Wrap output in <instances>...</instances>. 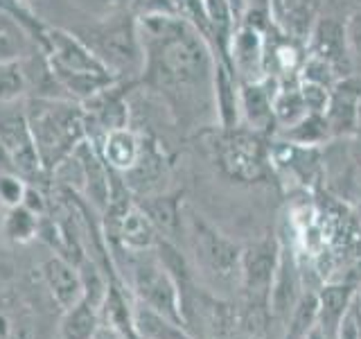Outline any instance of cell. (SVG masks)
Instances as JSON below:
<instances>
[{
	"label": "cell",
	"instance_id": "cell-1",
	"mask_svg": "<svg viewBox=\"0 0 361 339\" xmlns=\"http://www.w3.org/2000/svg\"><path fill=\"white\" fill-rule=\"evenodd\" d=\"M145 54L142 82L163 93L172 111H190L197 97L212 102L214 50L210 41L176 14H140Z\"/></svg>",
	"mask_w": 361,
	"mask_h": 339
},
{
	"label": "cell",
	"instance_id": "cell-2",
	"mask_svg": "<svg viewBox=\"0 0 361 339\" xmlns=\"http://www.w3.org/2000/svg\"><path fill=\"white\" fill-rule=\"evenodd\" d=\"M25 118L32 129L37 152L45 172L52 177L54 167L88 138V120L82 102L71 97H39L25 102Z\"/></svg>",
	"mask_w": 361,
	"mask_h": 339
},
{
	"label": "cell",
	"instance_id": "cell-3",
	"mask_svg": "<svg viewBox=\"0 0 361 339\" xmlns=\"http://www.w3.org/2000/svg\"><path fill=\"white\" fill-rule=\"evenodd\" d=\"M185 233L192 244L197 269L212 287L240 285L242 246L228 240L219 229L199 215L197 210H185Z\"/></svg>",
	"mask_w": 361,
	"mask_h": 339
},
{
	"label": "cell",
	"instance_id": "cell-4",
	"mask_svg": "<svg viewBox=\"0 0 361 339\" xmlns=\"http://www.w3.org/2000/svg\"><path fill=\"white\" fill-rule=\"evenodd\" d=\"M82 37L109 71L118 79H131L142 75L145 54L138 32V18L131 14H116L106 20L86 28L77 34Z\"/></svg>",
	"mask_w": 361,
	"mask_h": 339
},
{
	"label": "cell",
	"instance_id": "cell-5",
	"mask_svg": "<svg viewBox=\"0 0 361 339\" xmlns=\"http://www.w3.org/2000/svg\"><path fill=\"white\" fill-rule=\"evenodd\" d=\"M212 150L219 167L231 179L253 184L262 181L269 172L271 150L267 147L264 133L251 131L246 127L237 129H219L212 136Z\"/></svg>",
	"mask_w": 361,
	"mask_h": 339
},
{
	"label": "cell",
	"instance_id": "cell-6",
	"mask_svg": "<svg viewBox=\"0 0 361 339\" xmlns=\"http://www.w3.org/2000/svg\"><path fill=\"white\" fill-rule=\"evenodd\" d=\"M0 152L7 158L14 172H18L27 184L41 186L50 174L45 172L41 156L37 152L32 129L23 111H0Z\"/></svg>",
	"mask_w": 361,
	"mask_h": 339
},
{
	"label": "cell",
	"instance_id": "cell-7",
	"mask_svg": "<svg viewBox=\"0 0 361 339\" xmlns=\"http://www.w3.org/2000/svg\"><path fill=\"white\" fill-rule=\"evenodd\" d=\"M280 258V240L276 235H269L264 240H257L242 249L240 265V285L246 292L253 308L269 312V292L276 276Z\"/></svg>",
	"mask_w": 361,
	"mask_h": 339
},
{
	"label": "cell",
	"instance_id": "cell-8",
	"mask_svg": "<svg viewBox=\"0 0 361 339\" xmlns=\"http://www.w3.org/2000/svg\"><path fill=\"white\" fill-rule=\"evenodd\" d=\"M305 52L327 61L341 79L353 75V64H350L345 41V25L341 16L321 14L316 18L307 39H305Z\"/></svg>",
	"mask_w": 361,
	"mask_h": 339
},
{
	"label": "cell",
	"instance_id": "cell-9",
	"mask_svg": "<svg viewBox=\"0 0 361 339\" xmlns=\"http://www.w3.org/2000/svg\"><path fill=\"white\" fill-rule=\"evenodd\" d=\"M228 61L240 82L267 79V32L237 23L228 41Z\"/></svg>",
	"mask_w": 361,
	"mask_h": 339
},
{
	"label": "cell",
	"instance_id": "cell-10",
	"mask_svg": "<svg viewBox=\"0 0 361 339\" xmlns=\"http://www.w3.org/2000/svg\"><path fill=\"white\" fill-rule=\"evenodd\" d=\"M212 113L219 129L242 127V82L226 56H214Z\"/></svg>",
	"mask_w": 361,
	"mask_h": 339
},
{
	"label": "cell",
	"instance_id": "cell-11",
	"mask_svg": "<svg viewBox=\"0 0 361 339\" xmlns=\"http://www.w3.org/2000/svg\"><path fill=\"white\" fill-rule=\"evenodd\" d=\"M361 100V79L350 75L338 79L330 93L325 120L330 124L332 138H353L357 133V113Z\"/></svg>",
	"mask_w": 361,
	"mask_h": 339
},
{
	"label": "cell",
	"instance_id": "cell-12",
	"mask_svg": "<svg viewBox=\"0 0 361 339\" xmlns=\"http://www.w3.org/2000/svg\"><path fill=\"white\" fill-rule=\"evenodd\" d=\"M122 179L127 181V186L135 199L163 192L161 181L167 179V161H165V152L161 150L156 138L142 133V152L138 163L129 172H124Z\"/></svg>",
	"mask_w": 361,
	"mask_h": 339
},
{
	"label": "cell",
	"instance_id": "cell-13",
	"mask_svg": "<svg viewBox=\"0 0 361 339\" xmlns=\"http://www.w3.org/2000/svg\"><path fill=\"white\" fill-rule=\"evenodd\" d=\"M73 154L77 156V161L82 163V170H84V192H82V197L102 215L109 206L111 167L104 163V158H102L97 145L90 138H84L82 143H79Z\"/></svg>",
	"mask_w": 361,
	"mask_h": 339
},
{
	"label": "cell",
	"instance_id": "cell-14",
	"mask_svg": "<svg viewBox=\"0 0 361 339\" xmlns=\"http://www.w3.org/2000/svg\"><path fill=\"white\" fill-rule=\"evenodd\" d=\"M300 282H298V269L296 260H293L291 251H287V246L280 242V258L276 267V276L271 282L269 292V316L276 321L287 323L291 316L293 308L300 299Z\"/></svg>",
	"mask_w": 361,
	"mask_h": 339
},
{
	"label": "cell",
	"instance_id": "cell-15",
	"mask_svg": "<svg viewBox=\"0 0 361 339\" xmlns=\"http://www.w3.org/2000/svg\"><path fill=\"white\" fill-rule=\"evenodd\" d=\"M135 203L147 213L156 231L163 240L176 242L180 233H185V210H183V190L174 192H156L135 199Z\"/></svg>",
	"mask_w": 361,
	"mask_h": 339
},
{
	"label": "cell",
	"instance_id": "cell-16",
	"mask_svg": "<svg viewBox=\"0 0 361 339\" xmlns=\"http://www.w3.org/2000/svg\"><path fill=\"white\" fill-rule=\"evenodd\" d=\"M161 240H163L161 233L156 231V226L147 218V213L138 203H133L120 220L118 231L113 233L111 240H106V246H109V251L122 249V251L142 254V251H154L156 244Z\"/></svg>",
	"mask_w": 361,
	"mask_h": 339
},
{
	"label": "cell",
	"instance_id": "cell-17",
	"mask_svg": "<svg viewBox=\"0 0 361 339\" xmlns=\"http://www.w3.org/2000/svg\"><path fill=\"white\" fill-rule=\"evenodd\" d=\"M43 282L48 287L52 301L59 305V310H68L84 299L82 278H79V269L68 258L54 254L43 263L41 267Z\"/></svg>",
	"mask_w": 361,
	"mask_h": 339
},
{
	"label": "cell",
	"instance_id": "cell-18",
	"mask_svg": "<svg viewBox=\"0 0 361 339\" xmlns=\"http://www.w3.org/2000/svg\"><path fill=\"white\" fill-rule=\"evenodd\" d=\"M278 82L262 79V82H242V127L271 133L276 127L274 118V90Z\"/></svg>",
	"mask_w": 361,
	"mask_h": 339
},
{
	"label": "cell",
	"instance_id": "cell-19",
	"mask_svg": "<svg viewBox=\"0 0 361 339\" xmlns=\"http://www.w3.org/2000/svg\"><path fill=\"white\" fill-rule=\"evenodd\" d=\"M104 158V163L116 170V172L124 174L138 163L140 152H142V133L135 131L133 127H118L106 133H102L99 138H90Z\"/></svg>",
	"mask_w": 361,
	"mask_h": 339
},
{
	"label": "cell",
	"instance_id": "cell-20",
	"mask_svg": "<svg viewBox=\"0 0 361 339\" xmlns=\"http://www.w3.org/2000/svg\"><path fill=\"white\" fill-rule=\"evenodd\" d=\"M355 287L353 285H325L316 299H319V328L323 331L325 339H334L336 328L341 323L343 314L348 310L350 301H353Z\"/></svg>",
	"mask_w": 361,
	"mask_h": 339
},
{
	"label": "cell",
	"instance_id": "cell-21",
	"mask_svg": "<svg viewBox=\"0 0 361 339\" xmlns=\"http://www.w3.org/2000/svg\"><path fill=\"white\" fill-rule=\"evenodd\" d=\"M278 133L285 143L305 147V150H314V147H321L332 141L330 124H327L323 113H307V116L300 118L296 124L280 129Z\"/></svg>",
	"mask_w": 361,
	"mask_h": 339
},
{
	"label": "cell",
	"instance_id": "cell-22",
	"mask_svg": "<svg viewBox=\"0 0 361 339\" xmlns=\"http://www.w3.org/2000/svg\"><path fill=\"white\" fill-rule=\"evenodd\" d=\"M102 326L99 310L82 299L73 308L63 310L59 321V339H93Z\"/></svg>",
	"mask_w": 361,
	"mask_h": 339
},
{
	"label": "cell",
	"instance_id": "cell-23",
	"mask_svg": "<svg viewBox=\"0 0 361 339\" xmlns=\"http://www.w3.org/2000/svg\"><path fill=\"white\" fill-rule=\"evenodd\" d=\"M307 116V107H305L298 82H285L278 84L274 90V118L276 127L285 129L296 124L300 118Z\"/></svg>",
	"mask_w": 361,
	"mask_h": 339
},
{
	"label": "cell",
	"instance_id": "cell-24",
	"mask_svg": "<svg viewBox=\"0 0 361 339\" xmlns=\"http://www.w3.org/2000/svg\"><path fill=\"white\" fill-rule=\"evenodd\" d=\"M39 226H41L39 215H34L25 206H14L7 208L5 213L3 233L14 244H30L32 240H39Z\"/></svg>",
	"mask_w": 361,
	"mask_h": 339
},
{
	"label": "cell",
	"instance_id": "cell-25",
	"mask_svg": "<svg viewBox=\"0 0 361 339\" xmlns=\"http://www.w3.org/2000/svg\"><path fill=\"white\" fill-rule=\"evenodd\" d=\"M287 331L282 339H307L310 333L319 326V299L316 294H300V299L287 319Z\"/></svg>",
	"mask_w": 361,
	"mask_h": 339
},
{
	"label": "cell",
	"instance_id": "cell-26",
	"mask_svg": "<svg viewBox=\"0 0 361 339\" xmlns=\"http://www.w3.org/2000/svg\"><path fill=\"white\" fill-rule=\"evenodd\" d=\"M79 269V278H82V287H84V299L93 305V308H102L106 301V294L111 287V276L102 269L95 260H90L88 256L82 258L77 263Z\"/></svg>",
	"mask_w": 361,
	"mask_h": 339
},
{
	"label": "cell",
	"instance_id": "cell-27",
	"mask_svg": "<svg viewBox=\"0 0 361 339\" xmlns=\"http://www.w3.org/2000/svg\"><path fill=\"white\" fill-rule=\"evenodd\" d=\"M30 93L23 59L0 61V105H14Z\"/></svg>",
	"mask_w": 361,
	"mask_h": 339
},
{
	"label": "cell",
	"instance_id": "cell-28",
	"mask_svg": "<svg viewBox=\"0 0 361 339\" xmlns=\"http://www.w3.org/2000/svg\"><path fill=\"white\" fill-rule=\"evenodd\" d=\"M0 339H34V321L27 310L0 308Z\"/></svg>",
	"mask_w": 361,
	"mask_h": 339
},
{
	"label": "cell",
	"instance_id": "cell-29",
	"mask_svg": "<svg viewBox=\"0 0 361 339\" xmlns=\"http://www.w3.org/2000/svg\"><path fill=\"white\" fill-rule=\"evenodd\" d=\"M345 25V41L350 52V64H353V75L361 79V5L355 7L343 18Z\"/></svg>",
	"mask_w": 361,
	"mask_h": 339
},
{
	"label": "cell",
	"instance_id": "cell-30",
	"mask_svg": "<svg viewBox=\"0 0 361 339\" xmlns=\"http://www.w3.org/2000/svg\"><path fill=\"white\" fill-rule=\"evenodd\" d=\"M27 190V179H23L14 170H0V203L5 208H14L23 203Z\"/></svg>",
	"mask_w": 361,
	"mask_h": 339
},
{
	"label": "cell",
	"instance_id": "cell-31",
	"mask_svg": "<svg viewBox=\"0 0 361 339\" xmlns=\"http://www.w3.org/2000/svg\"><path fill=\"white\" fill-rule=\"evenodd\" d=\"M30 37L23 30H0V61L23 59L27 54Z\"/></svg>",
	"mask_w": 361,
	"mask_h": 339
},
{
	"label": "cell",
	"instance_id": "cell-32",
	"mask_svg": "<svg viewBox=\"0 0 361 339\" xmlns=\"http://www.w3.org/2000/svg\"><path fill=\"white\" fill-rule=\"evenodd\" d=\"M300 88V95L305 107H307V113H323L325 116V109L330 105V88L319 86V84H312V82H298Z\"/></svg>",
	"mask_w": 361,
	"mask_h": 339
},
{
	"label": "cell",
	"instance_id": "cell-33",
	"mask_svg": "<svg viewBox=\"0 0 361 339\" xmlns=\"http://www.w3.org/2000/svg\"><path fill=\"white\" fill-rule=\"evenodd\" d=\"M20 206H25V208L32 210L34 215H39V218H45V215H48V195H45L41 186H37V184H27L25 197H23V203H20Z\"/></svg>",
	"mask_w": 361,
	"mask_h": 339
},
{
	"label": "cell",
	"instance_id": "cell-34",
	"mask_svg": "<svg viewBox=\"0 0 361 339\" xmlns=\"http://www.w3.org/2000/svg\"><path fill=\"white\" fill-rule=\"evenodd\" d=\"M298 5H300V0H271V14H274L276 25L280 28Z\"/></svg>",
	"mask_w": 361,
	"mask_h": 339
},
{
	"label": "cell",
	"instance_id": "cell-35",
	"mask_svg": "<svg viewBox=\"0 0 361 339\" xmlns=\"http://www.w3.org/2000/svg\"><path fill=\"white\" fill-rule=\"evenodd\" d=\"M350 310H353V314L357 316V321H359V326H361V287L355 290L353 301H350Z\"/></svg>",
	"mask_w": 361,
	"mask_h": 339
},
{
	"label": "cell",
	"instance_id": "cell-36",
	"mask_svg": "<svg viewBox=\"0 0 361 339\" xmlns=\"http://www.w3.org/2000/svg\"><path fill=\"white\" fill-rule=\"evenodd\" d=\"M93 339H122V337H120V333L113 331L111 326L102 323V326H99V331H97V335H95Z\"/></svg>",
	"mask_w": 361,
	"mask_h": 339
},
{
	"label": "cell",
	"instance_id": "cell-37",
	"mask_svg": "<svg viewBox=\"0 0 361 339\" xmlns=\"http://www.w3.org/2000/svg\"><path fill=\"white\" fill-rule=\"evenodd\" d=\"M228 3H231V9H233L237 23H240V18L244 16V11H246V0H228Z\"/></svg>",
	"mask_w": 361,
	"mask_h": 339
},
{
	"label": "cell",
	"instance_id": "cell-38",
	"mask_svg": "<svg viewBox=\"0 0 361 339\" xmlns=\"http://www.w3.org/2000/svg\"><path fill=\"white\" fill-rule=\"evenodd\" d=\"M357 133H361V100H359V113H357Z\"/></svg>",
	"mask_w": 361,
	"mask_h": 339
},
{
	"label": "cell",
	"instance_id": "cell-39",
	"mask_svg": "<svg viewBox=\"0 0 361 339\" xmlns=\"http://www.w3.org/2000/svg\"><path fill=\"white\" fill-rule=\"evenodd\" d=\"M359 220H361V206H359Z\"/></svg>",
	"mask_w": 361,
	"mask_h": 339
},
{
	"label": "cell",
	"instance_id": "cell-40",
	"mask_svg": "<svg viewBox=\"0 0 361 339\" xmlns=\"http://www.w3.org/2000/svg\"><path fill=\"white\" fill-rule=\"evenodd\" d=\"M23 3H30V0H23Z\"/></svg>",
	"mask_w": 361,
	"mask_h": 339
}]
</instances>
